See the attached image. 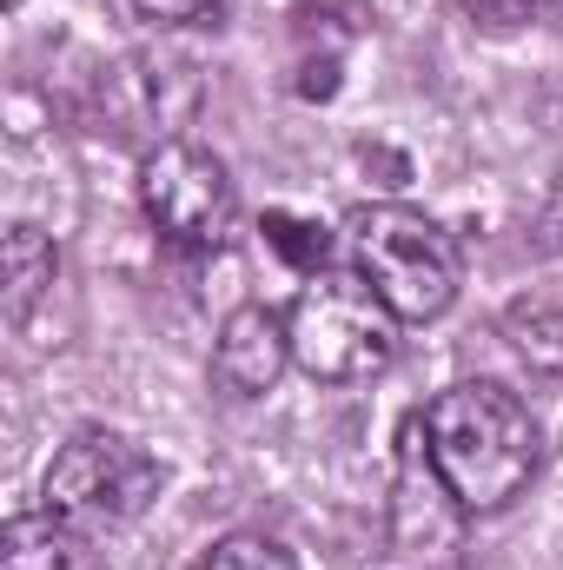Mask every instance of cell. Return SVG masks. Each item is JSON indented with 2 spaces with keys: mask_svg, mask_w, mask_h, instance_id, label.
I'll list each match as a JSON object with an SVG mask.
<instances>
[{
  "mask_svg": "<svg viewBox=\"0 0 563 570\" xmlns=\"http://www.w3.org/2000/svg\"><path fill=\"white\" fill-rule=\"evenodd\" d=\"M431 458L464 511H504L537 471V419L497 379H464L424 405Z\"/></svg>",
  "mask_w": 563,
  "mask_h": 570,
  "instance_id": "cell-1",
  "label": "cell"
},
{
  "mask_svg": "<svg viewBox=\"0 0 563 570\" xmlns=\"http://www.w3.org/2000/svg\"><path fill=\"white\" fill-rule=\"evenodd\" d=\"M192 107H199V67L179 53H127L100 73V120L120 140H140L146 153L179 140Z\"/></svg>",
  "mask_w": 563,
  "mask_h": 570,
  "instance_id": "cell-6",
  "label": "cell"
},
{
  "mask_svg": "<svg viewBox=\"0 0 563 570\" xmlns=\"http://www.w3.org/2000/svg\"><path fill=\"white\" fill-rule=\"evenodd\" d=\"M345 233H352V259H358L365 285L398 312V325H431L451 312L464 273H457V246L437 219H424L398 199H378V206H358L345 219Z\"/></svg>",
  "mask_w": 563,
  "mask_h": 570,
  "instance_id": "cell-2",
  "label": "cell"
},
{
  "mask_svg": "<svg viewBox=\"0 0 563 570\" xmlns=\"http://www.w3.org/2000/svg\"><path fill=\"white\" fill-rule=\"evenodd\" d=\"M192 570H298V558L273 538H259V531H239V538H219Z\"/></svg>",
  "mask_w": 563,
  "mask_h": 570,
  "instance_id": "cell-14",
  "label": "cell"
},
{
  "mask_svg": "<svg viewBox=\"0 0 563 570\" xmlns=\"http://www.w3.org/2000/svg\"><path fill=\"white\" fill-rule=\"evenodd\" d=\"M259 233H266V246L279 253L292 273H305V279L332 273V233H325L318 219H298V213H266V219H259Z\"/></svg>",
  "mask_w": 563,
  "mask_h": 570,
  "instance_id": "cell-12",
  "label": "cell"
},
{
  "mask_svg": "<svg viewBox=\"0 0 563 570\" xmlns=\"http://www.w3.org/2000/svg\"><path fill=\"white\" fill-rule=\"evenodd\" d=\"M365 27H372V0H298V7H292V33H298L305 47L318 40L325 53L345 47V40H358Z\"/></svg>",
  "mask_w": 563,
  "mask_h": 570,
  "instance_id": "cell-13",
  "label": "cell"
},
{
  "mask_svg": "<svg viewBox=\"0 0 563 570\" xmlns=\"http://www.w3.org/2000/svg\"><path fill=\"white\" fill-rule=\"evenodd\" d=\"M457 13H464L471 27H484V33H517V27H531V20H551L557 0H457Z\"/></svg>",
  "mask_w": 563,
  "mask_h": 570,
  "instance_id": "cell-16",
  "label": "cell"
},
{
  "mask_svg": "<svg viewBox=\"0 0 563 570\" xmlns=\"http://www.w3.org/2000/svg\"><path fill=\"white\" fill-rule=\"evenodd\" d=\"M140 206L166 246L213 253V246H226V233L239 219V186H233V173H226L219 153H206V146H192V140H172V146H159V153H146Z\"/></svg>",
  "mask_w": 563,
  "mask_h": 570,
  "instance_id": "cell-5",
  "label": "cell"
},
{
  "mask_svg": "<svg viewBox=\"0 0 563 570\" xmlns=\"http://www.w3.org/2000/svg\"><path fill=\"white\" fill-rule=\"evenodd\" d=\"M159 484H166V471H159V458L146 451L140 438L87 425L53 451L40 498L73 531H120V524H134L146 504L159 498Z\"/></svg>",
  "mask_w": 563,
  "mask_h": 570,
  "instance_id": "cell-4",
  "label": "cell"
},
{
  "mask_svg": "<svg viewBox=\"0 0 563 570\" xmlns=\"http://www.w3.org/2000/svg\"><path fill=\"white\" fill-rule=\"evenodd\" d=\"M53 273H60V253H53V239L40 226H7V246H0V279H7L0 285V312H7L13 332L53 292Z\"/></svg>",
  "mask_w": 563,
  "mask_h": 570,
  "instance_id": "cell-9",
  "label": "cell"
},
{
  "mask_svg": "<svg viewBox=\"0 0 563 570\" xmlns=\"http://www.w3.org/2000/svg\"><path fill=\"white\" fill-rule=\"evenodd\" d=\"M285 332H292V365L318 385H358L385 372L398 352V312L365 285V273H318L298 292Z\"/></svg>",
  "mask_w": 563,
  "mask_h": 570,
  "instance_id": "cell-3",
  "label": "cell"
},
{
  "mask_svg": "<svg viewBox=\"0 0 563 570\" xmlns=\"http://www.w3.org/2000/svg\"><path fill=\"white\" fill-rule=\"evenodd\" d=\"M127 20H140V27H159V33H172V27H219L226 20V0H113Z\"/></svg>",
  "mask_w": 563,
  "mask_h": 570,
  "instance_id": "cell-15",
  "label": "cell"
},
{
  "mask_svg": "<svg viewBox=\"0 0 563 570\" xmlns=\"http://www.w3.org/2000/svg\"><path fill=\"white\" fill-rule=\"evenodd\" d=\"M7 7H20V0H7Z\"/></svg>",
  "mask_w": 563,
  "mask_h": 570,
  "instance_id": "cell-18",
  "label": "cell"
},
{
  "mask_svg": "<svg viewBox=\"0 0 563 570\" xmlns=\"http://www.w3.org/2000/svg\"><path fill=\"white\" fill-rule=\"evenodd\" d=\"M504 338L531 372H563V292H524L504 305Z\"/></svg>",
  "mask_w": 563,
  "mask_h": 570,
  "instance_id": "cell-11",
  "label": "cell"
},
{
  "mask_svg": "<svg viewBox=\"0 0 563 570\" xmlns=\"http://www.w3.org/2000/svg\"><path fill=\"white\" fill-rule=\"evenodd\" d=\"M557 7H563V0H557Z\"/></svg>",
  "mask_w": 563,
  "mask_h": 570,
  "instance_id": "cell-19",
  "label": "cell"
},
{
  "mask_svg": "<svg viewBox=\"0 0 563 570\" xmlns=\"http://www.w3.org/2000/svg\"><path fill=\"white\" fill-rule=\"evenodd\" d=\"M292 87H298V100H332V94H338V53H318V60H305Z\"/></svg>",
  "mask_w": 563,
  "mask_h": 570,
  "instance_id": "cell-17",
  "label": "cell"
},
{
  "mask_svg": "<svg viewBox=\"0 0 563 570\" xmlns=\"http://www.w3.org/2000/svg\"><path fill=\"white\" fill-rule=\"evenodd\" d=\"M457 518L464 504L451 498L437 458H431V438H424V412L405 419L398 431V471H392V544L412 551V558H437L457 544Z\"/></svg>",
  "mask_w": 563,
  "mask_h": 570,
  "instance_id": "cell-7",
  "label": "cell"
},
{
  "mask_svg": "<svg viewBox=\"0 0 563 570\" xmlns=\"http://www.w3.org/2000/svg\"><path fill=\"white\" fill-rule=\"evenodd\" d=\"M0 570H87L80 551V531L53 511H20L7 524V544H0Z\"/></svg>",
  "mask_w": 563,
  "mask_h": 570,
  "instance_id": "cell-10",
  "label": "cell"
},
{
  "mask_svg": "<svg viewBox=\"0 0 563 570\" xmlns=\"http://www.w3.org/2000/svg\"><path fill=\"white\" fill-rule=\"evenodd\" d=\"M292 365V332L285 318H273L266 305H239L219 325V352H213V379L233 399H266L279 385V372Z\"/></svg>",
  "mask_w": 563,
  "mask_h": 570,
  "instance_id": "cell-8",
  "label": "cell"
}]
</instances>
